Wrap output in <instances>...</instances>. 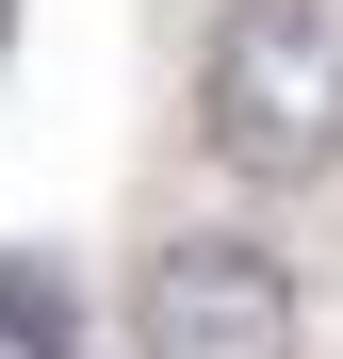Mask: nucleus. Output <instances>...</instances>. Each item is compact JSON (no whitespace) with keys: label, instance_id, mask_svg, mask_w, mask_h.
<instances>
[{"label":"nucleus","instance_id":"nucleus-1","mask_svg":"<svg viewBox=\"0 0 343 359\" xmlns=\"http://www.w3.org/2000/svg\"><path fill=\"white\" fill-rule=\"evenodd\" d=\"M196 131L262 196L343 180V17L327 0H229L213 49H196Z\"/></svg>","mask_w":343,"mask_h":359},{"label":"nucleus","instance_id":"nucleus-2","mask_svg":"<svg viewBox=\"0 0 343 359\" xmlns=\"http://www.w3.org/2000/svg\"><path fill=\"white\" fill-rule=\"evenodd\" d=\"M131 343L147 359H295L311 343V294L262 229H163L147 278H131Z\"/></svg>","mask_w":343,"mask_h":359},{"label":"nucleus","instance_id":"nucleus-3","mask_svg":"<svg viewBox=\"0 0 343 359\" xmlns=\"http://www.w3.org/2000/svg\"><path fill=\"white\" fill-rule=\"evenodd\" d=\"M0 359H82V278L0 245Z\"/></svg>","mask_w":343,"mask_h":359},{"label":"nucleus","instance_id":"nucleus-4","mask_svg":"<svg viewBox=\"0 0 343 359\" xmlns=\"http://www.w3.org/2000/svg\"><path fill=\"white\" fill-rule=\"evenodd\" d=\"M0 33H17V0H0Z\"/></svg>","mask_w":343,"mask_h":359}]
</instances>
